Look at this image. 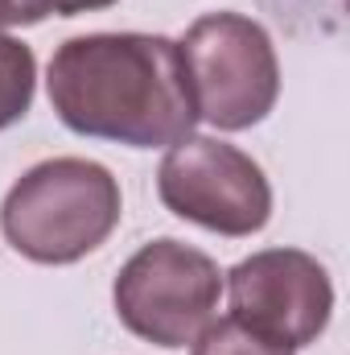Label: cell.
Instances as JSON below:
<instances>
[{"label":"cell","mask_w":350,"mask_h":355,"mask_svg":"<svg viewBox=\"0 0 350 355\" xmlns=\"http://www.w3.org/2000/svg\"><path fill=\"white\" fill-rule=\"evenodd\" d=\"M50 103L79 137L132 149L177 145L198 116L177 42L161 33H83L50 58Z\"/></svg>","instance_id":"6da1fadb"},{"label":"cell","mask_w":350,"mask_h":355,"mask_svg":"<svg viewBox=\"0 0 350 355\" xmlns=\"http://www.w3.org/2000/svg\"><path fill=\"white\" fill-rule=\"evenodd\" d=\"M124 198L111 170L87 157L33 166L4 194L0 232L37 265H71L95 252L120 223Z\"/></svg>","instance_id":"7a4b0ae2"},{"label":"cell","mask_w":350,"mask_h":355,"mask_svg":"<svg viewBox=\"0 0 350 355\" xmlns=\"http://www.w3.org/2000/svg\"><path fill=\"white\" fill-rule=\"evenodd\" d=\"M194 116L239 132L260 124L280 95V62L260 21L243 12H206L177 42Z\"/></svg>","instance_id":"3957f363"},{"label":"cell","mask_w":350,"mask_h":355,"mask_svg":"<svg viewBox=\"0 0 350 355\" xmlns=\"http://www.w3.org/2000/svg\"><path fill=\"white\" fill-rule=\"evenodd\" d=\"M219 293H223L219 265L181 240L145 244L120 268L111 289L120 322L157 347L194 343L214 322Z\"/></svg>","instance_id":"277c9868"},{"label":"cell","mask_w":350,"mask_h":355,"mask_svg":"<svg viewBox=\"0 0 350 355\" xmlns=\"http://www.w3.org/2000/svg\"><path fill=\"white\" fill-rule=\"evenodd\" d=\"M161 202L219 236H252L272 219V186L235 145L214 137H181L157 170Z\"/></svg>","instance_id":"5b68a950"},{"label":"cell","mask_w":350,"mask_h":355,"mask_svg":"<svg viewBox=\"0 0 350 355\" xmlns=\"http://www.w3.org/2000/svg\"><path fill=\"white\" fill-rule=\"evenodd\" d=\"M231 318L288 352L313 343L334 310L330 272L301 248H268L227 272Z\"/></svg>","instance_id":"8992f818"},{"label":"cell","mask_w":350,"mask_h":355,"mask_svg":"<svg viewBox=\"0 0 350 355\" xmlns=\"http://www.w3.org/2000/svg\"><path fill=\"white\" fill-rule=\"evenodd\" d=\"M33 83H37V62L33 50L8 33H0V128L21 120L33 103Z\"/></svg>","instance_id":"52a82bcc"},{"label":"cell","mask_w":350,"mask_h":355,"mask_svg":"<svg viewBox=\"0 0 350 355\" xmlns=\"http://www.w3.org/2000/svg\"><path fill=\"white\" fill-rule=\"evenodd\" d=\"M194 355H293V352L280 347V343H268L264 335L248 331L235 318H223V322H210L194 339Z\"/></svg>","instance_id":"ba28073f"},{"label":"cell","mask_w":350,"mask_h":355,"mask_svg":"<svg viewBox=\"0 0 350 355\" xmlns=\"http://www.w3.org/2000/svg\"><path fill=\"white\" fill-rule=\"evenodd\" d=\"M116 0H0V29L8 25H37L46 17H79L107 8Z\"/></svg>","instance_id":"9c48e42d"}]
</instances>
